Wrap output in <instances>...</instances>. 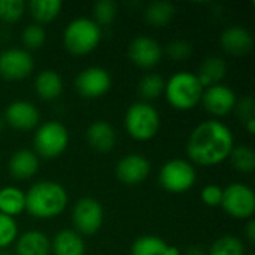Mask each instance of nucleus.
Here are the masks:
<instances>
[{
    "instance_id": "f257e3e1",
    "label": "nucleus",
    "mask_w": 255,
    "mask_h": 255,
    "mask_svg": "<svg viewBox=\"0 0 255 255\" xmlns=\"http://www.w3.org/2000/svg\"><path fill=\"white\" fill-rule=\"evenodd\" d=\"M235 148V136L232 130L218 120L200 123L190 134L187 142V154L190 163L203 167H214L229 160Z\"/></svg>"
},
{
    "instance_id": "f03ea898",
    "label": "nucleus",
    "mask_w": 255,
    "mask_h": 255,
    "mask_svg": "<svg viewBox=\"0 0 255 255\" xmlns=\"http://www.w3.org/2000/svg\"><path fill=\"white\" fill-rule=\"evenodd\" d=\"M69 205L66 188L54 181H39L25 193V212L37 220L60 217Z\"/></svg>"
},
{
    "instance_id": "7ed1b4c3",
    "label": "nucleus",
    "mask_w": 255,
    "mask_h": 255,
    "mask_svg": "<svg viewBox=\"0 0 255 255\" xmlns=\"http://www.w3.org/2000/svg\"><path fill=\"white\" fill-rule=\"evenodd\" d=\"M203 90L205 88L200 85L196 73L178 72L166 81L163 94L170 108L187 112L193 111L200 103Z\"/></svg>"
},
{
    "instance_id": "20e7f679",
    "label": "nucleus",
    "mask_w": 255,
    "mask_h": 255,
    "mask_svg": "<svg viewBox=\"0 0 255 255\" xmlns=\"http://www.w3.org/2000/svg\"><path fill=\"white\" fill-rule=\"evenodd\" d=\"M102 42V27L91 18L79 16L72 19L63 31L64 48L73 55H88Z\"/></svg>"
},
{
    "instance_id": "39448f33",
    "label": "nucleus",
    "mask_w": 255,
    "mask_h": 255,
    "mask_svg": "<svg viewBox=\"0 0 255 255\" xmlns=\"http://www.w3.org/2000/svg\"><path fill=\"white\" fill-rule=\"evenodd\" d=\"M127 134L137 142H148L157 136L161 127L158 111L146 102H136L128 106L124 117Z\"/></svg>"
},
{
    "instance_id": "423d86ee",
    "label": "nucleus",
    "mask_w": 255,
    "mask_h": 255,
    "mask_svg": "<svg viewBox=\"0 0 255 255\" xmlns=\"http://www.w3.org/2000/svg\"><path fill=\"white\" fill-rule=\"evenodd\" d=\"M70 136L64 124L58 121H46L36 127L33 145L39 158L54 160L63 155L69 146Z\"/></svg>"
},
{
    "instance_id": "0eeeda50",
    "label": "nucleus",
    "mask_w": 255,
    "mask_h": 255,
    "mask_svg": "<svg viewBox=\"0 0 255 255\" xmlns=\"http://www.w3.org/2000/svg\"><path fill=\"white\" fill-rule=\"evenodd\" d=\"M197 179V172L193 163L184 158L166 161L158 173L161 188L170 194H182L190 191Z\"/></svg>"
},
{
    "instance_id": "6e6552de",
    "label": "nucleus",
    "mask_w": 255,
    "mask_h": 255,
    "mask_svg": "<svg viewBox=\"0 0 255 255\" xmlns=\"http://www.w3.org/2000/svg\"><path fill=\"white\" fill-rule=\"evenodd\" d=\"M221 208L235 220H251L255 212V194L253 188L242 182H235L223 188Z\"/></svg>"
},
{
    "instance_id": "1a4fd4ad",
    "label": "nucleus",
    "mask_w": 255,
    "mask_h": 255,
    "mask_svg": "<svg viewBox=\"0 0 255 255\" xmlns=\"http://www.w3.org/2000/svg\"><path fill=\"white\" fill-rule=\"evenodd\" d=\"M103 221H105V211L97 199L82 197L73 205L72 223L76 233L93 236L102 229Z\"/></svg>"
},
{
    "instance_id": "9d476101",
    "label": "nucleus",
    "mask_w": 255,
    "mask_h": 255,
    "mask_svg": "<svg viewBox=\"0 0 255 255\" xmlns=\"http://www.w3.org/2000/svg\"><path fill=\"white\" fill-rule=\"evenodd\" d=\"M112 87L109 72L100 66H90L82 69L75 78V90L78 94L88 100L103 97Z\"/></svg>"
},
{
    "instance_id": "9b49d317",
    "label": "nucleus",
    "mask_w": 255,
    "mask_h": 255,
    "mask_svg": "<svg viewBox=\"0 0 255 255\" xmlns=\"http://www.w3.org/2000/svg\"><path fill=\"white\" fill-rule=\"evenodd\" d=\"M34 69V60L24 48H9L0 52V78L4 81H24Z\"/></svg>"
},
{
    "instance_id": "f8f14e48",
    "label": "nucleus",
    "mask_w": 255,
    "mask_h": 255,
    "mask_svg": "<svg viewBox=\"0 0 255 255\" xmlns=\"http://www.w3.org/2000/svg\"><path fill=\"white\" fill-rule=\"evenodd\" d=\"M200 103L212 117H227L235 111L238 96L230 87L217 84L203 90Z\"/></svg>"
},
{
    "instance_id": "ddd939ff",
    "label": "nucleus",
    "mask_w": 255,
    "mask_h": 255,
    "mask_svg": "<svg viewBox=\"0 0 255 255\" xmlns=\"http://www.w3.org/2000/svg\"><path fill=\"white\" fill-rule=\"evenodd\" d=\"M164 49L158 40L149 36H137L128 45V58L140 69H152L160 64Z\"/></svg>"
},
{
    "instance_id": "4468645a",
    "label": "nucleus",
    "mask_w": 255,
    "mask_h": 255,
    "mask_svg": "<svg viewBox=\"0 0 255 255\" xmlns=\"http://www.w3.org/2000/svg\"><path fill=\"white\" fill-rule=\"evenodd\" d=\"M4 123L15 130L28 131L39 126L40 114L36 105L27 100H15L4 111Z\"/></svg>"
},
{
    "instance_id": "2eb2a0df",
    "label": "nucleus",
    "mask_w": 255,
    "mask_h": 255,
    "mask_svg": "<svg viewBox=\"0 0 255 255\" xmlns=\"http://www.w3.org/2000/svg\"><path fill=\"white\" fill-rule=\"evenodd\" d=\"M117 178L126 185H139L151 173V163L142 154H128L123 157L115 169Z\"/></svg>"
},
{
    "instance_id": "dca6fc26",
    "label": "nucleus",
    "mask_w": 255,
    "mask_h": 255,
    "mask_svg": "<svg viewBox=\"0 0 255 255\" xmlns=\"http://www.w3.org/2000/svg\"><path fill=\"white\" fill-rule=\"evenodd\" d=\"M220 43L224 52H227L229 55L241 57L253 51L254 36L248 28L242 25H230L221 33Z\"/></svg>"
},
{
    "instance_id": "f3484780",
    "label": "nucleus",
    "mask_w": 255,
    "mask_h": 255,
    "mask_svg": "<svg viewBox=\"0 0 255 255\" xmlns=\"http://www.w3.org/2000/svg\"><path fill=\"white\" fill-rule=\"evenodd\" d=\"M85 137H87L88 145L94 151L102 152V154L111 152L117 143L115 128L108 121H103V120L91 123L85 131Z\"/></svg>"
},
{
    "instance_id": "a211bd4d",
    "label": "nucleus",
    "mask_w": 255,
    "mask_h": 255,
    "mask_svg": "<svg viewBox=\"0 0 255 255\" xmlns=\"http://www.w3.org/2000/svg\"><path fill=\"white\" fill-rule=\"evenodd\" d=\"M39 170V157L31 149H18L9 158V173L18 181L33 178Z\"/></svg>"
},
{
    "instance_id": "6ab92c4d",
    "label": "nucleus",
    "mask_w": 255,
    "mask_h": 255,
    "mask_svg": "<svg viewBox=\"0 0 255 255\" xmlns=\"http://www.w3.org/2000/svg\"><path fill=\"white\" fill-rule=\"evenodd\" d=\"M16 255H49L51 239L39 230H28L18 235L15 241Z\"/></svg>"
},
{
    "instance_id": "aec40b11",
    "label": "nucleus",
    "mask_w": 255,
    "mask_h": 255,
    "mask_svg": "<svg viewBox=\"0 0 255 255\" xmlns=\"http://www.w3.org/2000/svg\"><path fill=\"white\" fill-rule=\"evenodd\" d=\"M64 84L60 73L52 69H45L39 72L34 79V91L45 102L57 100L61 96Z\"/></svg>"
},
{
    "instance_id": "412c9836",
    "label": "nucleus",
    "mask_w": 255,
    "mask_h": 255,
    "mask_svg": "<svg viewBox=\"0 0 255 255\" xmlns=\"http://www.w3.org/2000/svg\"><path fill=\"white\" fill-rule=\"evenodd\" d=\"M130 255H182L179 248L169 245L164 239L145 235L137 238L130 248Z\"/></svg>"
},
{
    "instance_id": "4be33fe9",
    "label": "nucleus",
    "mask_w": 255,
    "mask_h": 255,
    "mask_svg": "<svg viewBox=\"0 0 255 255\" xmlns=\"http://www.w3.org/2000/svg\"><path fill=\"white\" fill-rule=\"evenodd\" d=\"M54 255H85V242L75 230H61L51 241Z\"/></svg>"
},
{
    "instance_id": "5701e85b",
    "label": "nucleus",
    "mask_w": 255,
    "mask_h": 255,
    "mask_svg": "<svg viewBox=\"0 0 255 255\" xmlns=\"http://www.w3.org/2000/svg\"><path fill=\"white\" fill-rule=\"evenodd\" d=\"M227 75V63L221 57H208L200 64L199 73H196L203 88L220 84Z\"/></svg>"
},
{
    "instance_id": "b1692460",
    "label": "nucleus",
    "mask_w": 255,
    "mask_h": 255,
    "mask_svg": "<svg viewBox=\"0 0 255 255\" xmlns=\"http://www.w3.org/2000/svg\"><path fill=\"white\" fill-rule=\"evenodd\" d=\"M25 212V193L13 185L0 188V214L15 218Z\"/></svg>"
},
{
    "instance_id": "393cba45",
    "label": "nucleus",
    "mask_w": 255,
    "mask_h": 255,
    "mask_svg": "<svg viewBox=\"0 0 255 255\" xmlns=\"http://www.w3.org/2000/svg\"><path fill=\"white\" fill-rule=\"evenodd\" d=\"M27 9L36 24L42 25L52 22L63 9L61 0H31L27 3Z\"/></svg>"
},
{
    "instance_id": "a878e982",
    "label": "nucleus",
    "mask_w": 255,
    "mask_h": 255,
    "mask_svg": "<svg viewBox=\"0 0 255 255\" xmlns=\"http://www.w3.org/2000/svg\"><path fill=\"white\" fill-rule=\"evenodd\" d=\"M176 15V6L170 1H152L143 12L145 21L152 27L169 25Z\"/></svg>"
},
{
    "instance_id": "bb28decb",
    "label": "nucleus",
    "mask_w": 255,
    "mask_h": 255,
    "mask_svg": "<svg viewBox=\"0 0 255 255\" xmlns=\"http://www.w3.org/2000/svg\"><path fill=\"white\" fill-rule=\"evenodd\" d=\"M166 79L158 73H148L139 82V94L143 99L142 102L149 103L151 100L158 99L164 93Z\"/></svg>"
},
{
    "instance_id": "cd10ccee",
    "label": "nucleus",
    "mask_w": 255,
    "mask_h": 255,
    "mask_svg": "<svg viewBox=\"0 0 255 255\" xmlns=\"http://www.w3.org/2000/svg\"><path fill=\"white\" fill-rule=\"evenodd\" d=\"M229 160L233 169L241 173H253L255 170V152L247 145L235 146Z\"/></svg>"
},
{
    "instance_id": "c85d7f7f",
    "label": "nucleus",
    "mask_w": 255,
    "mask_h": 255,
    "mask_svg": "<svg viewBox=\"0 0 255 255\" xmlns=\"http://www.w3.org/2000/svg\"><path fill=\"white\" fill-rule=\"evenodd\" d=\"M208 255H245V245L239 238L226 235L212 244Z\"/></svg>"
},
{
    "instance_id": "c756f323",
    "label": "nucleus",
    "mask_w": 255,
    "mask_h": 255,
    "mask_svg": "<svg viewBox=\"0 0 255 255\" xmlns=\"http://www.w3.org/2000/svg\"><path fill=\"white\" fill-rule=\"evenodd\" d=\"M21 40L24 45L25 51H34V49H40L45 42H46V31L42 25L33 22L24 27L22 33H21Z\"/></svg>"
},
{
    "instance_id": "7c9ffc66",
    "label": "nucleus",
    "mask_w": 255,
    "mask_h": 255,
    "mask_svg": "<svg viewBox=\"0 0 255 255\" xmlns=\"http://www.w3.org/2000/svg\"><path fill=\"white\" fill-rule=\"evenodd\" d=\"M118 13V7L117 3L112 0H99L94 3L93 6V21L99 25H109L115 21Z\"/></svg>"
},
{
    "instance_id": "2f4dec72",
    "label": "nucleus",
    "mask_w": 255,
    "mask_h": 255,
    "mask_svg": "<svg viewBox=\"0 0 255 255\" xmlns=\"http://www.w3.org/2000/svg\"><path fill=\"white\" fill-rule=\"evenodd\" d=\"M27 10L24 0H0V21L4 24L18 22Z\"/></svg>"
},
{
    "instance_id": "473e14b6",
    "label": "nucleus",
    "mask_w": 255,
    "mask_h": 255,
    "mask_svg": "<svg viewBox=\"0 0 255 255\" xmlns=\"http://www.w3.org/2000/svg\"><path fill=\"white\" fill-rule=\"evenodd\" d=\"M18 238V224L15 218L0 214V250L15 244Z\"/></svg>"
},
{
    "instance_id": "72a5a7b5",
    "label": "nucleus",
    "mask_w": 255,
    "mask_h": 255,
    "mask_svg": "<svg viewBox=\"0 0 255 255\" xmlns=\"http://www.w3.org/2000/svg\"><path fill=\"white\" fill-rule=\"evenodd\" d=\"M191 52H193V46L187 40H173L166 46V54L175 61H182L188 58Z\"/></svg>"
},
{
    "instance_id": "f704fd0d",
    "label": "nucleus",
    "mask_w": 255,
    "mask_h": 255,
    "mask_svg": "<svg viewBox=\"0 0 255 255\" xmlns=\"http://www.w3.org/2000/svg\"><path fill=\"white\" fill-rule=\"evenodd\" d=\"M200 199L202 202L209 206V208H217L221 206V200H223V187L211 184L203 187L202 193H200Z\"/></svg>"
},
{
    "instance_id": "c9c22d12",
    "label": "nucleus",
    "mask_w": 255,
    "mask_h": 255,
    "mask_svg": "<svg viewBox=\"0 0 255 255\" xmlns=\"http://www.w3.org/2000/svg\"><path fill=\"white\" fill-rule=\"evenodd\" d=\"M239 114V117L242 118L244 123L250 121V120H255V102L253 97H245L241 102L236 103L235 108Z\"/></svg>"
},
{
    "instance_id": "e433bc0d",
    "label": "nucleus",
    "mask_w": 255,
    "mask_h": 255,
    "mask_svg": "<svg viewBox=\"0 0 255 255\" xmlns=\"http://www.w3.org/2000/svg\"><path fill=\"white\" fill-rule=\"evenodd\" d=\"M245 236H247V239L251 242V244H254L255 242V221L254 218H251V220H248L247 221V226H245Z\"/></svg>"
},
{
    "instance_id": "4c0bfd02",
    "label": "nucleus",
    "mask_w": 255,
    "mask_h": 255,
    "mask_svg": "<svg viewBox=\"0 0 255 255\" xmlns=\"http://www.w3.org/2000/svg\"><path fill=\"white\" fill-rule=\"evenodd\" d=\"M185 255H206V254H205V251H203L202 248L193 247V248L187 250V253H185Z\"/></svg>"
},
{
    "instance_id": "58836bf2",
    "label": "nucleus",
    "mask_w": 255,
    "mask_h": 255,
    "mask_svg": "<svg viewBox=\"0 0 255 255\" xmlns=\"http://www.w3.org/2000/svg\"><path fill=\"white\" fill-rule=\"evenodd\" d=\"M245 124V127H247V130H248V133L250 134H254L255 133V120H250V121H247V123H244Z\"/></svg>"
},
{
    "instance_id": "ea45409f",
    "label": "nucleus",
    "mask_w": 255,
    "mask_h": 255,
    "mask_svg": "<svg viewBox=\"0 0 255 255\" xmlns=\"http://www.w3.org/2000/svg\"><path fill=\"white\" fill-rule=\"evenodd\" d=\"M3 124H4V120L0 118V130H1V127H3Z\"/></svg>"
},
{
    "instance_id": "a19ab883",
    "label": "nucleus",
    "mask_w": 255,
    "mask_h": 255,
    "mask_svg": "<svg viewBox=\"0 0 255 255\" xmlns=\"http://www.w3.org/2000/svg\"><path fill=\"white\" fill-rule=\"evenodd\" d=\"M248 255H254V254H248Z\"/></svg>"
}]
</instances>
